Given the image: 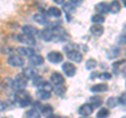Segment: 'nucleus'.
Returning <instances> with one entry per match:
<instances>
[{"label":"nucleus","instance_id":"obj_1","mask_svg":"<svg viewBox=\"0 0 126 118\" xmlns=\"http://www.w3.org/2000/svg\"><path fill=\"white\" fill-rule=\"evenodd\" d=\"M15 101L19 107H27L31 103H32V97L29 93L24 90H21V91H17V93H15Z\"/></svg>","mask_w":126,"mask_h":118},{"label":"nucleus","instance_id":"obj_2","mask_svg":"<svg viewBox=\"0 0 126 118\" xmlns=\"http://www.w3.org/2000/svg\"><path fill=\"white\" fill-rule=\"evenodd\" d=\"M65 52H66V56H67L68 60L73 61V62H76V63H80L83 59V56L78 51V50H75L73 49V45H67L65 46Z\"/></svg>","mask_w":126,"mask_h":118},{"label":"nucleus","instance_id":"obj_3","mask_svg":"<svg viewBox=\"0 0 126 118\" xmlns=\"http://www.w3.org/2000/svg\"><path fill=\"white\" fill-rule=\"evenodd\" d=\"M26 84H27V78L23 75H17L16 78L14 80V82H12V88L15 89L16 91H21L26 87Z\"/></svg>","mask_w":126,"mask_h":118},{"label":"nucleus","instance_id":"obj_4","mask_svg":"<svg viewBox=\"0 0 126 118\" xmlns=\"http://www.w3.org/2000/svg\"><path fill=\"white\" fill-rule=\"evenodd\" d=\"M62 70H63V72H64L65 75L68 76V77H72L76 74V67L69 62H66L62 65Z\"/></svg>","mask_w":126,"mask_h":118},{"label":"nucleus","instance_id":"obj_5","mask_svg":"<svg viewBox=\"0 0 126 118\" xmlns=\"http://www.w3.org/2000/svg\"><path fill=\"white\" fill-rule=\"evenodd\" d=\"M47 60L53 64H58L63 61V54L58 51H50L47 54Z\"/></svg>","mask_w":126,"mask_h":118},{"label":"nucleus","instance_id":"obj_6","mask_svg":"<svg viewBox=\"0 0 126 118\" xmlns=\"http://www.w3.org/2000/svg\"><path fill=\"white\" fill-rule=\"evenodd\" d=\"M17 39L19 42L24 43L26 45H35L36 44V40H35V37H32L30 35L26 34H22V35H18Z\"/></svg>","mask_w":126,"mask_h":118},{"label":"nucleus","instance_id":"obj_7","mask_svg":"<svg viewBox=\"0 0 126 118\" xmlns=\"http://www.w3.org/2000/svg\"><path fill=\"white\" fill-rule=\"evenodd\" d=\"M93 112H94V107L90 104L82 105L78 110V113L80 114L81 116H89L93 114Z\"/></svg>","mask_w":126,"mask_h":118},{"label":"nucleus","instance_id":"obj_8","mask_svg":"<svg viewBox=\"0 0 126 118\" xmlns=\"http://www.w3.org/2000/svg\"><path fill=\"white\" fill-rule=\"evenodd\" d=\"M7 63H9L10 66L13 67H21L24 64V61L20 56H11L7 60Z\"/></svg>","mask_w":126,"mask_h":118},{"label":"nucleus","instance_id":"obj_9","mask_svg":"<svg viewBox=\"0 0 126 118\" xmlns=\"http://www.w3.org/2000/svg\"><path fill=\"white\" fill-rule=\"evenodd\" d=\"M50 82L53 83V84L56 86H62L64 84V77L61 73L59 72H53L52 73V76H50Z\"/></svg>","mask_w":126,"mask_h":118},{"label":"nucleus","instance_id":"obj_10","mask_svg":"<svg viewBox=\"0 0 126 118\" xmlns=\"http://www.w3.org/2000/svg\"><path fill=\"white\" fill-rule=\"evenodd\" d=\"M96 11L98 12V14H100V15L107 14L108 12H110V5L106 2H100L96 5Z\"/></svg>","mask_w":126,"mask_h":118},{"label":"nucleus","instance_id":"obj_11","mask_svg":"<svg viewBox=\"0 0 126 118\" xmlns=\"http://www.w3.org/2000/svg\"><path fill=\"white\" fill-rule=\"evenodd\" d=\"M90 33H92L94 37H101L104 33V27L100 24H94L90 27Z\"/></svg>","mask_w":126,"mask_h":118},{"label":"nucleus","instance_id":"obj_12","mask_svg":"<svg viewBox=\"0 0 126 118\" xmlns=\"http://www.w3.org/2000/svg\"><path fill=\"white\" fill-rule=\"evenodd\" d=\"M40 34H41V35H40L41 38H42L44 41H46V42L52 41V40H53V38H54L53 29H50V28H44Z\"/></svg>","mask_w":126,"mask_h":118},{"label":"nucleus","instance_id":"obj_13","mask_svg":"<svg viewBox=\"0 0 126 118\" xmlns=\"http://www.w3.org/2000/svg\"><path fill=\"white\" fill-rule=\"evenodd\" d=\"M23 75H24L27 80L29 78H35L36 76H38L37 74V70L35 69V68H32V67H27V68H24V70H23Z\"/></svg>","mask_w":126,"mask_h":118},{"label":"nucleus","instance_id":"obj_14","mask_svg":"<svg viewBox=\"0 0 126 118\" xmlns=\"http://www.w3.org/2000/svg\"><path fill=\"white\" fill-rule=\"evenodd\" d=\"M22 31H23V34L30 35V36H32V37H35V36H37V35L39 34V30L36 28V27L31 26V25L23 26L22 27Z\"/></svg>","mask_w":126,"mask_h":118},{"label":"nucleus","instance_id":"obj_15","mask_svg":"<svg viewBox=\"0 0 126 118\" xmlns=\"http://www.w3.org/2000/svg\"><path fill=\"white\" fill-rule=\"evenodd\" d=\"M17 50L21 56H24L27 58H31L32 56H34V50L32 48H29V47H18Z\"/></svg>","mask_w":126,"mask_h":118},{"label":"nucleus","instance_id":"obj_16","mask_svg":"<svg viewBox=\"0 0 126 118\" xmlns=\"http://www.w3.org/2000/svg\"><path fill=\"white\" fill-rule=\"evenodd\" d=\"M43 62H44V59H43V57L38 56V54H34V56H32L30 58V63L32 65H34V66L41 65V64H43Z\"/></svg>","mask_w":126,"mask_h":118},{"label":"nucleus","instance_id":"obj_17","mask_svg":"<svg viewBox=\"0 0 126 118\" xmlns=\"http://www.w3.org/2000/svg\"><path fill=\"white\" fill-rule=\"evenodd\" d=\"M89 104L92 105L94 108H99L100 106L103 104V99H102V97H100V96L94 95L89 98Z\"/></svg>","mask_w":126,"mask_h":118},{"label":"nucleus","instance_id":"obj_18","mask_svg":"<svg viewBox=\"0 0 126 118\" xmlns=\"http://www.w3.org/2000/svg\"><path fill=\"white\" fill-rule=\"evenodd\" d=\"M108 89V86L106 84H97V85H94L90 90L92 92H94V93H100V92H104L106 90Z\"/></svg>","mask_w":126,"mask_h":118},{"label":"nucleus","instance_id":"obj_19","mask_svg":"<svg viewBox=\"0 0 126 118\" xmlns=\"http://www.w3.org/2000/svg\"><path fill=\"white\" fill-rule=\"evenodd\" d=\"M47 15L50 16V17H55V18H58V17H61V10H59L58 7H55V6H50L48 10H47Z\"/></svg>","mask_w":126,"mask_h":118},{"label":"nucleus","instance_id":"obj_20","mask_svg":"<svg viewBox=\"0 0 126 118\" xmlns=\"http://www.w3.org/2000/svg\"><path fill=\"white\" fill-rule=\"evenodd\" d=\"M63 11H64L65 14H66V17H67V21H70L69 15L75 12V7L72 5V3H64V4H63Z\"/></svg>","mask_w":126,"mask_h":118},{"label":"nucleus","instance_id":"obj_21","mask_svg":"<svg viewBox=\"0 0 126 118\" xmlns=\"http://www.w3.org/2000/svg\"><path fill=\"white\" fill-rule=\"evenodd\" d=\"M121 10V4L118 0H113V1L110 3V12L112 14H118Z\"/></svg>","mask_w":126,"mask_h":118},{"label":"nucleus","instance_id":"obj_22","mask_svg":"<svg viewBox=\"0 0 126 118\" xmlns=\"http://www.w3.org/2000/svg\"><path fill=\"white\" fill-rule=\"evenodd\" d=\"M53 107L49 105H44L41 107V113L43 114V115H45L46 117L49 116V115H53Z\"/></svg>","mask_w":126,"mask_h":118},{"label":"nucleus","instance_id":"obj_23","mask_svg":"<svg viewBox=\"0 0 126 118\" xmlns=\"http://www.w3.org/2000/svg\"><path fill=\"white\" fill-rule=\"evenodd\" d=\"M37 96L40 98V99L42 100H45V99H48V98L50 97V92L48 91H45V90H41L39 89L37 91Z\"/></svg>","mask_w":126,"mask_h":118},{"label":"nucleus","instance_id":"obj_24","mask_svg":"<svg viewBox=\"0 0 126 118\" xmlns=\"http://www.w3.org/2000/svg\"><path fill=\"white\" fill-rule=\"evenodd\" d=\"M92 21L94 23V24H101L105 21V18L103 15H100V14H97V15H94L92 17Z\"/></svg>","mask_w":126,"mask_h":118},{"label":"nucleus","instance_id":"obj_25","mask_svg":"<svg viewBox=\"0 0 126 118\" xmlns=\"http://www.w3.org/2000/svg\"><path fill=\"white\" fill-rule=\"evenodd\" d=\"M38 87H39V89L45 90V91H48V92H52V90H53L52 85H50L48 82H45V81H42Z\"/></svg>","mask_w":126,"mask_h":118},{"label":"nucleus","instance_id":"obj_26","mask_svg":"<svg viewBox=\"0 0 126 118\" xmlns=\"http://www.w3.org/2000/svg\"><path fill=\"white\" fill-rule=\"evenodd\" d=\"M26 117L27 118H40V113L36 109H32L26 112Z\"/></svg>","mask_w":126,"mask_h":118},{"label":"nucleus","instance_id":"obj_27","mask_svg":"<svg viewBox=\"0 0 126 118\" xmlns=\"http://www.w3.org/2000/svg\"><path fill=\"white\" fill-rule=\"evenodd\" d=\"M109 115V111L107 109H105V108H102L100 109L99 111H98L97 113V118H106Z\"/></svg>","mask_w":126,"mask_h":118},{"label":"nucleus","instance_id":"obj_28","mask_svg":"<svg viewBox=\"0 0 126 118\" xmlns=\"http://www.w3.org/2000/svg\"><path fill=\"white\" fill-rule=\"evenodd\" d=\"M34 20L36 22H38L39 24H44L46 22V18L42 14H36L34 16Z\"/></svg>","mask_w":126,"mask_h":118},{"label":"nucleus","instance_id":"obj_29","mask_svg":"<svg viewBox=\"0 0 126 118\" xmlns=\"http://www.w3.org/2000/svg\"><path fill=\"white\" fill-rule=\"evenodd\" d=\"M118 98H116V97H109L108 99H107V101H106V105H107V107H109V108H113V107H116L117 106V104H118Z\"/></svg>","mask_w":126,"mask_h":118},{"label":"nucleus","instance_id":"obj_30","mask_svg":"<svg viewBox=\"0 0 126 118\" xmlns=\"http://www.w3.org/2000/svg\"><path fill=\"white\" fill-rule=\"evenodd\" d=\"M96 66H97V61L96 60H94V59H89V60L86 61V68L87 69H94V68H96Z\"/></svg>","mask_w":126,"mask_h":118},{"label":"nucleus","instance_id":"obj_31","mask_svg":"<svg viewBox=\"0 0 126 118\" xmlns=\"http://www.w3.org/2000/svg\"><path fill=\"white\" fill-rule=\"evenodd\" d=\"M65 93V88L63 87V86H57L56 88H55V94L58 96H63Z\"/></svg>","mask_w":126,"mask_h":118},{"label":"nucleus","instance_id":"obj_32","mask_svg":"<svg viewBox=\"0 0 126 118\" xmlns=\"http://www.w3.org/2000/svg\"><path fill=\"white\" fill-rule=\"evenodd\" d=\"M118 100H119V103H120L121 105L126 106V92L122 93L121 95H120V97L118 98Z\"/></svg>","mask_w":126,"mask_h":118},{"label":"nucleus","instance_id":"obj_33","mask_svg":"<svg viewBox=\"0 0 126 118\" xmlns=\"http://www.w3.org/2000/svg\"><path fill=\"white\" fill-rule=\"evenodd\" d=\"M100 77H101L103 81H108V80H110V78H111V74H110L109 72H103V73L100 74Z\"/></svg>","mask_w":126,"mask_h":118},{"label":"nucleus","instance_id":"obj_34","mask_svg":"<svg viewBox=\"0 0 126 118\" xmlns=\"http://www.w3.org/2000/svg\"><path fill=\"white\" fill-rule=\"evenodd\" d=\"M70 3H74V4H79V3H80V0H70Z\"/></svg>","mask_w":126,"mask_h":118},{"label":"nucleus","instance_id":"obj_35","mask_svg":"<svg viewBox=\"0 0 126 118\" xmlns=\"http://www.w3.org/2000/svg\"><path fill=\"white\" fill-rule=\"evenodd\" d=\"M53 1H55L56 3H58V4H63V2H64V0H53Z\"/></svg>","mask_w":126,"mask_h":118},{"label":"nucleus","instance_id":"obj_36","mask_svg":"<svg viewBox=\"0 0 126 118\" xmlns=\"http://www.w3.org/2000/svg\"><path fill=\"white\" fill-rule=\"evenodd\" d=\"M46 118H61V117L58 116V115H49V116H47Z\"/></svg>","mask_w":126,"mask_h":118},{"label":"nucleus","instance_id":"obj_37","mask_svg":"<svg viewBox=\"0 0 126 118\" xmlns=\"http://www.w3.org/2000/svg\"><path fill=\"white\" fill-rule=\"evenodd\" d=\"M122 1H123V4H124V6L126 7V0H122Z\"/></svg>","mask_w":126,"mask_h":118},{"label":"nucleus","instance_id":"obj_38","mask_svg":"<svg viewBox=\"0 0 126 118\" xmlns=\"http://www.w3.org/2000/svg\"><path fill=\"white\" fill-rule=\"evenodd\" d=\"M2 118H6V117H2Z\"/></svg>","mask_w":126,"mask_h":118}]
</instances>
